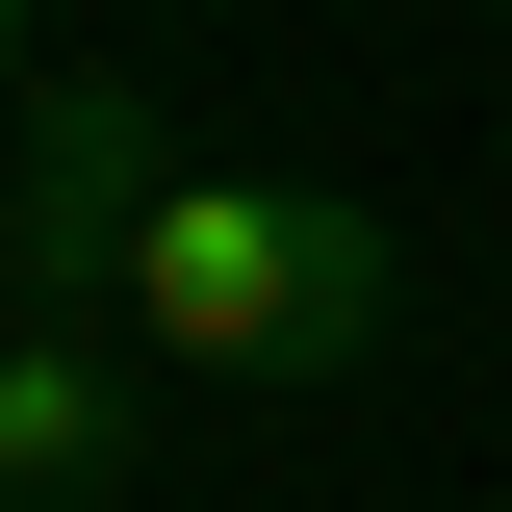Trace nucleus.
<instances>
[{"label":"nucleus","instance_id":"f257e3e1","mask_svg":"<svg viewBox=\"0 0 512 512\" xmlns=\"http://www.w3.org/2000/svg\"><path fill=\"white\" fill-rule=\"evenodd\" d=\"M384 308H410V256L333 180H154L128 205V282H103V333L180 359V384H359Z\"/></svg>","mask_w":512,"mask_h":512},{"label":"nucleus","instance_id":"f03ea898","mask_svg":"<svg viewBox=\"0 0 512 512\" xmlns=\"http://www.w3.org/2000/svg\"><path fill=\"white\" fill-rule=\"evenodd\" d=\"M154 180H180V154H154V103H128V77H52V103L0 128V256H26V308H103Z\"/></svg>","mask_w":512,"mask_h":512},{"label":"nucleus","instance_id":"39448f33","mask_svg":"<svg viewBox=\"0 0 512 512\" xmlns=\"http://www.w3.org/2000/svg\"><path fill=\"white\" fill-rule=\"evenodd\" d=\"M0 333H26V256H0Z\"/></svg>","mask_w":512,"mask_h":512},{"label":"nucleus","instance_id":"20e7f679","mask_svg":"<svg viewBox=\"0 0 512 512\" xmlns=\"http://www.w3.org/2000/svg\"><path fill=\"white\" fill-rule=\"evenodd\" d=\"M26 103H52V52H26V0H0V128H26Z\"/></svg>","mask_w":512,"mask_h":512},{"label":"nucleus","instance_id":"7ed1b4c3","mask_svg":"<svg viewBox=\"0 0 512 512\" xmlns=\"http://www.w3.org/2000/svg\"><path fill=\"white\" fill-rule=\"evenodd\" d=\"M128 436H154V384H128V333H103V308H26V333H0V512L128 487Z\"/></svg>","mask_w":512,"mask_h":512}]
</instances>
